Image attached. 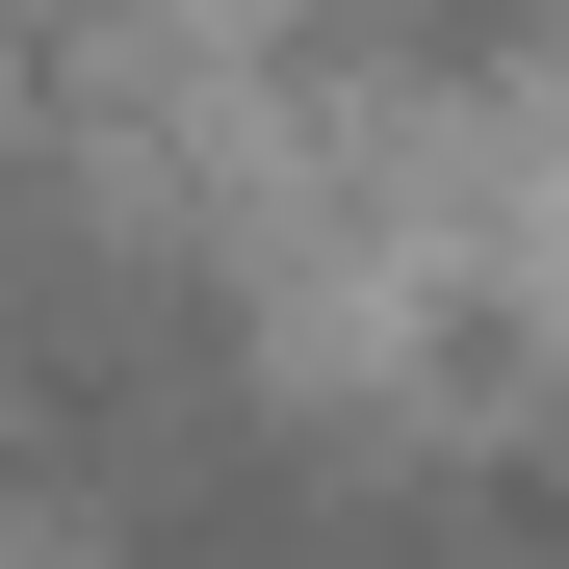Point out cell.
Here are the masks:
<instances>
[{
  "instance_id": "1",
  "label": "cell",
  "mask_w": 569,
  "mask_h": 569,
  "mask_svg": "<svg viewBox=\"0 0 569 569\" xmlns=\"http://www.w3.org/2000/svg\"><path fill=\"white\" fill-rule=\"evenodd\" d=\"M208 362H259V337H233V284L181 259L104 156H52V130H27V156H0V518H52L78 466L156 440Z\"/></svg>"
},
{
  "instance_id": "2",
  "label": "cell",
  "mask_w": 569,
  "mask_h": 569,
  "mask_svg": "<svg viewBox=\"0 0 569 569\" xmlns=\"http://www.w3.org/2000/svg\"><path fill=\"white\" fill-rule=\"evenodd\" d=\"M311 27L389 78V104H518V78H569V0H311Z\"/></svg>"
}]
</instances>
